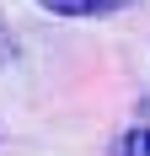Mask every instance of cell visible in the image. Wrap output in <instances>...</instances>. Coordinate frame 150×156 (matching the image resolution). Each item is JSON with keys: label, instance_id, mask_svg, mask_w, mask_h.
<instances>
[{"label": "cell", "instance_id": "1", "mask_svg": "<svg viewBox=\"0 0 150 156\" xmlns=\"http://www.w3.org/2000/svg\"><path fill=\"white\" fill-rule=\"evenodd\" d=\"M38 5L54 16H113L123 0H38Z\"/></svg>", "mask_w": 150, "mask_h": 156}, {"label": "cell", "instance_id": "2", "mask_svg": "<svg viewBox=\"0 0 150 156\" xmlns=\"http://www.w3.org/2000/svg\"><path fill=\"white\" fill-rule=\"evenodd\" d=\"M123 156H150V129H129V140H123Z\"/></svg>", "mask_w": 150, "mask_h": 156}]
</instances>
